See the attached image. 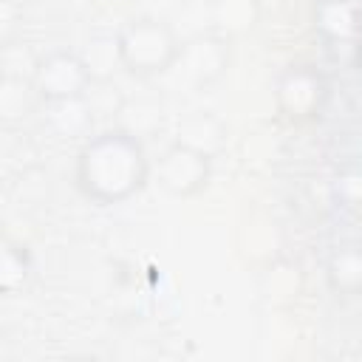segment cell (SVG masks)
<instances>
[{"mask_svg":"<svg viewBox=\"0 0 362 362\" xmlns=\"http://www.w3.org/2000/svg\"><path fill=\"white\" fill-rule=\"evenodd\" d=\"M161 122H164V110L156 99H147V96H136V99H124L122 110L116 113V127L127 130L130 136L136 139H150L161 130Z\"/></svg>","mask_w":362,"mask_h":362,"instance_id":"cell-12","label":"cell"},{"mask_svg":"<svg viewBox=\"0 0 362 362\" xmlns=\"http://www.w3.org/2000/svg\"><path fill=\"white\" fill-rule=\"evenodd\" d=\"M28 274H31V252H28V246L6 240L3 263H0V286H3V291L11 294V291L23 288Z\"/></svg>","mask_w":362,"mask_h":362,"instance_id":"cell-15","label":"cell"},{"mask_svg":"<svg viewBox=\"0 0 362 362\" xmlns=\"http://www.w3.org/2000/svg\"><path fill=\"white\" fill-rule=\"evenodd\" d=\"M90 85H93V79H90L79 54L51 51L45 57H40V65L34 74V88L40 93V102H59V99L85 96Z\"/></svg>","mask_w":362,"mask_h":362,"instance_id":"cell-6","label":"cell"},{"mask_svg":"<svg viewBox=\"0 0 362 362\" xmlns=\"http://www.w3.org/2000/svg\"><path fill=\"white\" fill-rule=\"evenodd\" d=\"M116 42L122 57V71L139 79H156V76L161 79L181 51L175 31L156 17H139L124 23L116 31Z\"/></svg>","mask_w":362,"mask_h":362,"instance_id":"cell-2","label":"cell"},{"mask_svg":"<svg viewBox=\"0 0 362 362\" xmlns=\"http://www.w3.org/2000/svg\"><path fill=\"white\" fill-rule=\"evenodd\" d=\"M175 141L209 156V158H218L226 147V124L215 116V113H189L178 122V136Z\"/></svg>","mask_w":362,"mask_h":362,"instance_id":"cell-10","label":"cell"},{"mask_svg":"<svg viewBox=\"0 0 362 362\" xmlns=\"http://www.w3.org/2000/svg\"><path fill=\"white\" fill-rule=\"evenodd\" d=\"M226 68H229V40L209 31V34H198L181 42L175 62L161 79H170L173 88L198 90V88L218 82L226 74Z\"/></svg>","mask_w":362,"mask_h":362,"instance_id":"cell-3","label":"cell"},{"mask_svg":"<svg viewBox=\"0 0 362 362\" xmlns=\"http://www.w3.org/2000/svg\"><path fill=\"white\" fill-rule=\"evenodd\" d=\"M34 99H40V93L31 79H14V76L0 79V119L6 124L23 122V116L31 110Z\"/></svg>","mask_w":362,"mask_h":362,"instance_id":"cell-14","label":"cell"},{"mask_svg":"<svg viewBox=\"0 0 362 362\" xmlns=\"http://www.w3.org/2000/svg\"><path fill=\"white\" fill-rule=\"evenodd\" d=\"M356 71H359V76H362V48H359V57H356Z\"/></svg>","mask_w":362,"mask_h":362,"instance_id":"cell-18","label":"cell"},{"mask_svg":"<svg viewBox=\"0 0 362 362\" xmlns=\"http://www.w3.org/2000/svg\"><path fill=\"white\" fill-rule=\"evenodd\" d=\"M325 283L337 297L362 294V243H339L328 255Z\"/></svg>","mask_w":362,"mask_h":362,"instance_id":"cell-9","label":"cell"},{"mask_svg":"<svg viewBox=\"0 0 362 362\" xmlns=\"http://www.w3.org/2000/svg\"><path fill=\"white\" fill-rule=\"evenodd\" d=\"M331 195L339 206L362 212V164L342 167L331 181Z\"/></svg>","mask_w":362,"mask_h":362,"instance_id":"cell-16","label":"cell"},{"mask_svg":"<svg viewBox=\"0 0 362 362\" xmlns=\"http://www.w3.org/2000/svg\"><path fill=\"white\" fill-rule=\"evenodd\" d=\"M79 57L93 82H113V74L122 68L116 34H93L79 51Z\"/></svg>","mask_w":362,"mask_h":362,"instance_id":"cell-13","label":"cell"},{"mask_svg":"<svg viewBox=\"0 0 362 362\" xmlns=\"http://www.w3.org/2000/svg\"><path fill=\"white\" fill-rule=\"evenodd\" d=\"M212 161L215 158H209L181 141H173L158 156V164H156L158 187L173 198H192L206 189V184L212 178Z\"/></svg>","mask_w":362,"mask_h":362,"instance_id":"cell-5","label":"cell"},{"mask_svg":"<svg viewBox=\"0 0 362 362\" xmlns=\"http://www.w3.org/2000/svg\"><path fill=\"white\" fill-rule=\"evenodd\" d=\"M257 20H260L257 0H212V6H209L212 31L226 40L249 34L257 25Z\"/></svg>","mask_w":362,"mask_h":362,"instance_id":"cell-11","label":"cell"},{"mask_svg":"<svg viewBox=\"0 0 362 362\" xmlns=\"http://www.w3.org/2000/svg\"><path fill=\"white\" fill-rule=\"evenodd\" d=\"M37 65H40V57L31 54V48H28L25 42H6L3 51H0V68H3V76L31 79V82H34Z\"/></svg>","mask_w":362,"mask_h":362,"instance_id":"cell-17","label":"cell"},{"mask_svg":"<svg viewBox=\"0 0 362 362\" xmlns=\"http://www.w3.org/2000/svg\"><path fill=\"white\" fill-rule=\"evenodd\" d=\"M150 178V161L144 141L122 127H110L93 139H85L76 156V187L99 204L113 206L130 201Z\"/></svg>","mask_w":362,"mask_h":362,"instance_id":"cell-1","label":"cell"},{"mask_svg":"<svg viewBox=\"0 0 362 362\" xmlns=\"http://www.w3.org/2000/svg\"><path fill=\"white\" fill-rule=\"evenodd\" d=\"M314 28L328 45H356L362 40V6L356 0H320Z\"/></svg>","mask_w":362,"mask_h":362,"instance_id":"cell-7","label":"cell"},{"mask_svg":"<svg viewBox=\"0 0 362 362\" xmlns=\"http://www.w3.org/2000/svg\"><path fill=\"white\" fill-rule=\"evenodd\" d=\"M45 127L65 141L74 139H90L96 113L88 102V96H74V99H59V102H45Z\"/></svg>","mask_w":362,"mask_h":362,"instance_id":"cell-8","label":"cell"},{"mask_svg":"<svg viewBox=\"0 0 362 362\" xmlns=\"http://www.w3.org/2000/svg\"><path fill=\"white\" fill-rule=\"evenodd\" d=\"M274 102L288 122H311L325 110L328 82L311 65H291L274 85Z\"/></svg>","mask_w":362,"mask_h":362,"instance_id":"cell-4","label":"cell"}]
</instances>
